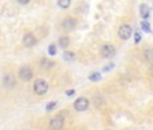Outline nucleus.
I'll return each mask as SVG.
<instances>
[{
	"label": "nucleus",
	"instance_id": "obj_1",
	"mask_svg": "<svg viewBox=\"0 0 153 130\" xmlns=\"http://www.w3.org/2000/svg\"><path fill=\"white\" fill-rule=\"evenodd\" d=\"M48 90H49V84L43 80V79H38V80L34 81V85H33L34 94H37V95H45L48 92Z\"/></svg>",
	"mask_w": 153,
	"mask_h": 130
},
{
	"label": "nucleus",
	"instance_id": "obj_2",
	"mask_svg": "<svg viewBox=\"0 0 153 130\" xmlns=\"http://www.w3.org/2000/svg\"><path fill=\"white\" fill-rule=\"evenodd\" d=\"M131 35H133V29H131L130 25H122L118 29V37L122 41H127Z\"/></svg>",
	"mask_w": 153,
	"mask_h": 130
},
{
	"label": "nucleus",
	"instance_id": "obj_3",
	"mask_svg": "<svg viewBox=\"0 0 153 130\" xmlns=\"http://www.w3.org/2000/svg\"><path fill=\"white\" fill-rule=\"evenodd\" d=\"M18 76H19V79L22 81H29V80H31L33 79L34 73H33V69L30 67L23 65V67L19 69V72H18Z\"/></svg>",
	"mask_w": 153,
	"mask_h": 130
},
{
	"label": "nucleus",
	"instance_id": "obj_4",
	"mask_svg": "<svg viewBox=\"0 0 153 130\" xmlns=\"http://www.w3.org/2000/svg\"><path fill=\"white\" fill-rule=\"evenodd\" d=\"M64 123H65V119H64L62 115H56L50 119L49 126L52 130H61L64 127Z\"/></svg>",
	"mask_w": 153,
	"mask_h": 130
},
{
	"label": "nucleus",
	"instance_id": "obj_5",
	"mask_svg": "<svg viewBox=\"0 0 153 130\" xmlns=\"http://www.w3.org/2000/svg\"><path fill=\"white\" fill-rule=\"evenodd\" d=\"M73 107H75L76 111H85L88 107H90V102L87 98H77L75 102H73Z\"/></svg>",
	"mask_w": 153,
	"mask_h": 130
},
{
	"label": "nucleus",
	"instance_id": "obj_6",
	"mask_svg": "<svg viewBox=\"0 0 153 130\" xmlns=\"http://www.w3.org/2000/svg\"><path fill=\"white\" fill-rule=\"evenodd\" d=\"M115 52H117L115 46L111 45V43H104L103 46H102V49H100L102 56L106 57V58H110V57H113V56H115Z\"/></svg>",
	"mask_w": 153,
	"mask_h": 130
},
{
	"label": "nucleus",
	"instance_id": "obj_7",
	"mask_svg": "<svg viewBox=\"0 0 153 130\" xmlns=\"http://www.w3.org/2000/svg\"><path fill=\"white\" fill-rule=\"evenodd\" d=\"M22 42H23V45L26 48H33L37 45V38H35L34 34H31V33H26V34L23 35Z\"/></svg>",
	"mask_w": 153,
	"mask_h": 130
},
{
	"label": "nucleus",
	"instance_id": "obj_8",
	"mask_svg": "<svg viewBox=\"0 0 153 130\" xmlns=\"http://www.w3.org/2000/svg\"><path fill=\"white\" fill-rule=\"evenodd\" d=\"M15 84H16V80H15V76L11 75V73H7L3 77V85L6 88H14Z\"/></svg>",
	"mask_w": 153,
	"mask_h": 130
},
{
	"label": "nucleus",
	"instance_id": "obj_9",
	"mask_svg": "<svg viewBox=\"0 0 153 130\" xmlns=\"http://www.w3.org/2000/svg\"><path fill=\"white\" fill-rule=\"evenodd\" d=\"M62 27L67 30H72L76 27V20L73 19V18H65V19L62 20Z\"/></svg>",
	"mask_w": 153,
	"mask_h": 130
},
{
	"label": "nucleus",
	"instance_id": "obj_10",
	"mask_svg": "<svg viewBox=\"0 0 153 130\" xmlns=\"http://www.w3.org/2000/svg\"><path fill=\"white\" fill-rule=\"evenodd\" d=\"M39 65H41V68H43V69H50V68L54 67V62L50 61V60H48V58H42L41 62H39Z\"/></svg>",
	"mask_w": 153,
	"mask_h": 130
},
{
	"label": "nucleus",
	"instance_id": "obj_11",
	"mask_svg": "<svg viewBox=\"0 0 153 130\" xmlns=\"http://www.w3.org/2000/svg\"><path fill=\"white\" fill-rule=\"evenodd\" d=\"M144 58L148 62H153V48H146L144 50Z\"/></svg>",
	"mask_w": 153,
	"mask_h": 130
},
{
	"label": "nucleus",
	"instance_id": "obj_12",
	"mask_svg": "<svg viewBox=\"0 0 153 130\" xmlns=\"http://www.w3.org/2000/svg\"><path fill=\"white\" fill-rule=\"evenodd\" d=\"M69 42H71V39L67 35H64V37H61L60 39H58V45H60L62 49H67V48L69 46Z\"/></svg>",
	"mask_w": 153,
	"mask_h": 130
},
{
	"label": "nucleus",
	"instance_id": "obj_13",
	"mask_svg": "<svg viewBox=\"0 0 153 130\" xmlns=\"http://www.w3.org/2000/svg\"><path fill=\"white\" fill-rule=\"evenodd\" d=\"M140 14H141V16L144 18V19H146V18L150 15L149 7H148L146 4H141V6H140Z\"/></svg>",
	"mask_w": 153,
	"mask_h": 130
},
{
	"label": "nucleus",
	"instance_id": "obj_14",
	"mask_svg": "<svg viewBox=\"0 0 153 130\" xmlns=\"http://www.w3.org/2000/svg\"><path fill=\"white\" fill-rule=\"evenodd\" d=\"M75 57L76 56H75V53L73 52H65L64 53V60L65 61H73L75 60Z\"/></svg>",
	"mask_w": 153,
	"mask_h": 130
},
{
	"label": "nucleus",
	"instance_id": "obj_15",
	"mask_svg": "<svg viewBox=\"0 0 153 130\" xmlns=\"http://www.w3.org/2000/svg\"><path fill=\"white\" fill-rule=\"evenodd\" d=\"M58 7H61V8H64V10H67L68 7L71 6V1L69 0H58Z\"/></svg>",
	"mask_w": 153,
	"mask_h": 130
},
{
	"label": "nucleus",
	"instance_id": "obj_16",
	"mask_svg": "<svg viewBox=\"0 0 153 130\" xmlns=\"http://www.w3.org/2000/svg\"><path fill=\"white\" fill-rule=\"evenodd\" d=\"M88 79H90L91 81H99L102 79V76L99 72H94V73H91V76H88Z\"/></svg>",
	"mask_w": 153,
	"mask_h": 130
},
{
	"label": "nucleus",
	"instance_id": "obj_17",
	"mask_svg": "<svg viewBox=\"0 0 153 130\" xmlns=\"http://www.w3.org/2000/svg\"><path fill=\"white\" fill-rule=\"evenodd\" d=\"M141 29L144 30V31H146V33H150V26H149V23H148L146 20L141 22Z\"/></svg>",
	"mask_w": 153,
	"mask_h": 130
},
{
	"label": "nucleus",
	"instance_id": "obj_18",
	"mask_svg": "<svg viewBox=\"0 0 153 130\" xmlns=\"http://www.w3.org/2000/svg\"><path fill=\"white\" fill-rule=\"evenodd\" d=\"M56 53H57V48H56L54 43H52L49 46V54L50 56H56Z\"/></svg>",
	"mask_w": 153,
	"mask_h": 130
},
{
	"label": "nucleus",
	"instance_id": "obj_19",
	"mask_svg": "<svg viewBox=\"0 0 153 130\" xmlns=\"http://www.w3.org/2000/svg\"><path fill=\"white\" fill-rule=\"evenodd\" d=\"M56 106H57V102H50V103H48V106H46V110H48V111H52V110H54V108H56Z\"/></svg>",
	"mask_w": 153,
	"mask_h": 130
},
{
	"label": "nucleus",
	"instance_id": "obj_20",
	"mask_svg": "<svg viewBox=\"0 0 153 130\" xmlns=\"http://www.w3.org/2000/svg\"><path fill=\"white\" fill-rule=\"evenodd\" d=\"M134 41H136V43H138L140 41H141V34H140V33H136V34H134Z\"/></svg>",
	"mask_w": 153,
	"mask_h": 130
},
{
	"label": "nucleus",
	"instance_id": "obj_21",
	"mask_svg": "<svg viewBox=\"0 0 153 130\" xmlns=\"http://www.w3.org/2000/svg\"><path fill=\"white\" fill-rule=\"evenodd\" d=\"M19 4H29V0H18Z\"/></svg>",
	"mask_w": 153,
	"mask_h": 130
},
{
	"label": "nucleus",
	"instance_id": "obj_22",
	"mask_svg": "<svg viewBox=\"0 0 153 130\" xmlns=\"http://www.w3.org/2000/svg\"><path fill=\"white\" fill-rule=\"evenodd\" d=\"M65 94H67L68 96H72L73 94H75V91H73V90H69V91H67V92H65Z\"/></svg>",
	"mask_w": 153,
	"mask_h": 130
},
{
	"label": "nucleus",
	"instance_id": "obj_23",
	"mask_svg": "<svg viewBox=\"0 0 153 130\" xmlns=\"http://www.w3.org/2000/svg\"><path fill=\"white\" fill-rule=\"evenodd\" d=\"M113 68H114V64H110V67H106V68H104V71H106V72H107V71L113 69Z\"/></svg>",
	"mask_w": 153,
	"mask_h": 130
},
{
	"label": "nucleus",
	"instance_id": "obj_24",
	"mask_svg": "<svg viewBox=\"0 0 153 130\" xmlns=\"http://www.w3.org/2000/svg\"><path fill=\"white\" fill-rule=\"evenodd\" d=\"M149 73H150V75L153 76V65H152V67H150V69H149Z\"/></svg>",
	"mask_w": 153,
	"mask_h": 130
}]
</instances>
